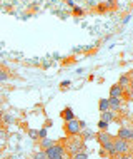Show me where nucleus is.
<instances>
[{
    "mask_svg": "<svg viewBox=\"0 0 133 159\" xmlns=\"http://www.w3.org/2000/svg\"><path fill=\"white\" fill-rule=\"evenodd\" d=\"M65 132L70 137L78 136L80 134V122L75 121V119H70V121H65Z\"/></svg>",
    "mask_w": 133,
    "mask_h": 159,
    "instance_id": "39448f33",
    "label": "nucleus"
},
{
    "mask_svg": "<svg viewBox=\"0 0 133 159\" xmlns=\"http://www.w3.org/2000/svg\"><path fill=\"white\" fill-rule=\"evenodd\" d=\"M5 134H7V131L3 127H0V139H2V137H5Z\"/></svg>",
    "mask_w": 133,
    "mask_h": 159,
    "instance_id": "5701e85b",
    "label": "nucleus"
},
{
    "mask_svg": "<svg viewBox=\"0 0 133 159\" xmlns=\"http://www.w3.org/2000/svg\"><path fill=\"white\" fill-rule=\"evenodd\" d=\"M2 116H3V112H2V111H0V117H2Z\"/></svg>",
    "mask_w": 133,
    "mask_h": 159,
    "instance_id": "393cba45",
    "label": "nucleus"
},
{
    "mask_svg": "<svg viewBox=\"0 0 133 159\" xmlns=\"http://www.w3.org/2000/svg\"><path fill=\"white\" fill-rule=\"evenodd\" d=\"M106 126H108V124L103 122V121H100V122H98V127H100V129H106Z\"/></svg>",
    "mask_w": 133,
    "mask_h": 159,
    "instance_id": "4be33fe9",
    "label": "nucleus"
},
{
    "mask_svg": "<svg viewBox=\"0 0 133 159\" xmlns=\"http://www.w3.org/2000/svg\"><path fill=\"white\" fill-rule=\"evenodd\" d=\"M50 146H53V141L52 139H48V137H42V141H40V146L38 148L42 149V151H45V149H48Z\"/></svg>",
    "mask_w": 133,
    "mask_h": 159,
    "instance_id": "9d476101",
    "label": "nucleus"
},
{
    "mask_svg": "<svg viewBox=\"0 0 133 159\" xmlns=\"http://www.w3.org/2000/svg\"><path fill=\"white\" fill-rule=\"evenodd\" d=\"M90 137H92V132L87 131V132H85V139H90Z\"/></svg>",
    "mask_w": 133,
    "mask_h": 159,
    "instance_id": "b1692460",
    "label": "nucleus"
},
{
    "mask_svg": "<svg viewBox=\"0 0 133 159\" xmlns=\"http://www.w3.org/2000/svg\"><path fill=\"white\" fill-rule=\"evenodd\" d=\"M72 157H73V159H88V157H87V154H85L83 151H80V152H75Z\"/></svg>",
    "mask_w": 133,
    "mask_h": 159,
    "instance_id": "f3484780",
    "label": "nucleus"
},
{
    "mask_svg": "<svg viewBox=\"0 0 133 159\" xmlns=\"http://www.w3.org/2000/svg\"><path fill=\"white\" fill-rule=\"evenodd\" d=\"M38 137H47V129H42V131H38Z\"/></svg>",
    "mask_w": 133,
    "mask_h": 159,
    "instance_id": "412c9836",
    "label": "nucleus"
},
{
    "mask_svg": "<svg viewBox=\"0 0 133 159\" xmlns=\"http://www.w3.org/2000/svg\"><path fill=\"white\" fill-rule=\"evenodd\" d=\"M115 159H131V156H128V154H117Z\"/></svg>",
    "mask_w": 133,
    "mask_h": 159,
    "instance_id": "6ab92c4d",
    "label": "nucleus"
},
{
    "mask_svg": "<svg viewBox=\"0 0 133 159\" xmlns=\"http://www.w3.org/2000/svg\"><path fill=\"white\" fill-rule=\"evenodd\" d=\"M33 159H47V154H45V151H37L35 154H33Z\"/></svg>",
    "mask_w": 133,
    "mask_h": 159,
    "instance_id": "dca6fc26",
    "label": "nucleus"
},
{
    "mask_svg": "<svg viewBox=\"0 0 133 159\" xmlns=\"http://www.w3.org/2000/svg\"><path fill=\"white\" fill-rule=\"evenodd\" d=\"M108 107H110V111H120L122 109V97H110Z\"/></svg>",
    "mask_w": 133,
    "mask_h": 159,
    "instance_id": "0eeeda50",
    "label": "nucleus"
},
{
    "mask_svg": "<svg viewBox=\"0 0 133 159\" xmlns=\"http://www.w3.org/2000/svg\"><path fill=\"white\" fill-rule=\"evenodd\" d=\"M123 96V87L118 84H113L110 87V97H122Z\"/></svg>",
    "mask_w": 133,
    "mask_h": 159,
    "instance_id": "6e6552de",
    "label": "nucleus"
},
{
    "mask_svg": "<svg viewBox=\"0 0 133 159\" xmlns=\"http://www.w3.org/2000/svg\"><path fill=\"white\" fill-rule=\"evenodd\" d=\"M85 149V143H83V139H80V137H77L73 136L70 141H68V152L73 156L75 152H80V151H83Z\"/></svg>",
    "mask_w": 133,
    "mask_h": 159,
    "instance_id": "20e7f679",
    "label": "nucleus"
},
{
    "mask_svg": "<svg viewBox=\"0 0 133 159\" xmlns=\"http://www.w3.org/2000/svg\"><path fill=\"white\" fill-rule=\"evenodd\" d=\"M47 159H48V157H47Z\"/></svg>",
    "mask_w": 133,
    "mask_h": 159,
    "instance_id": "a878e982",
    "label": "nucleus"
},
{
    "mask_svg": "<svg viewBox=\"0 0 133 159\" xmlns=\"http://www.w3.org/2000/svg\"><path fill=\"white\" fill-rule=\"evenodd\" d=\"M10 79V74H8V70H5L3 67H0V82H5V80Z\"/></svg>",
    "mask_w": 133,
    "mask_h": 159,
    "instance_id": "ddd939ff",
    "label": "nucleus"
},
{
    "mask_svg": "<svg viewBox=\"0 0 133 159\" xmlns=\"http://www.w3.org/2000/svg\"><path fill=\"white\" fill-rule=\"evenodd\" d=\"M2 119H3V122H7V124H14L15 116H12V114H3V116H2Z\"/></svg>",
    "mask_w": 133,
    "mask_h": 159,
    "instance_id": "2eb2a0df",
    "label": "nucleus"
},
{
    "mask_svg": "<svg viewBox=\"0 0 133 159\" xmlns=\"http://www.w3.org/2000/svg\"><path fill=\"white\" fill-rule=\"evenodd\" d=\"M73 12H75V15H81V14H83V10H81L80 7H75V8H73Z\"/></svg>",
    "mask_w": 133,
    "mask_h": 159,
    "instance_id": "aec40b11",
    "label": "nucleus"
},
{
    "mask_svg": "<svg viewBox=\"0 0 133 159\" xmlns=\"http://www.w3.org/2000/svg\"><path fill=\"white\" fill-rule=\"evenodd\" d=\"M62 117L65 119V121H70V119H73V112H72L70 107H67V109L62 112Z\"/></svg>",
    "mask_w": 133,
    "mask_h": 159,
    "instance_id": "4468645a",
    "label": "nucleus"
},
{
    "mask_svg": "<svg viewBox=\"0 0 133 159\" xmlns=\"http://www.w3.org/2000/svg\"><path fill=\"white\" fill-rule=\"evenodd\" d=\"M45 154L48 159H63V156H65V146L60 144V143L58 144L53 143V146L45 149Z\"/></svg>",
    "mask_w": 133,
    "mask_h": 159,
    "instance_id": "f03ea898",
    "label": "nucleus"
},
{
    "mask_svg": "<svg viewBox=\"0 0 133 159\" xmlns=\"http://www.w3.org/2000/svg\"><path fill=\"white\" fill-rule=\"evenodd\" d=\"M118 85H122V87L123 89H125L127 87V85L128 84H130V74H123L122 77H120V80H118V82H117Z\"/></svg>",
    "mask_w": 133,
    "mask_h": 159,
    "instance_id": "9b49d317",
    "label": "nucleus"
},
{
    "mask_svg": "<svg viewBox=\"0 0 133 159\" xmlns=\"http://www.w3.org/2000/svg\"><path fill=\"white\" fill-rule=\"evenodd\" d=\"M130 151V141L120 139V137H113V152L117 154H128Z\"/></svg>",
    "mask_w": 133,
    "mask_h": 159,
    "instance_id": "7ed1b4c3",
    "label": "nucleus"
},
{
    "mask_svg": "<svg viewBox=\"0 0 133 159\" xmlns=\"http://www.w3.org/2000/svg\"><path fill=\"white\" fill-rule=\"evenodd\" d=\"M97 141L102 144V148L106 149L111 156H115V152H113V136L108 134L106 131H102V132H98L97 134Z\"/></svg>",
    "mask_w": 133,
    "mask_h": 159,
    "instance_id": "f257e3e1",
    "label": "nucleus"
},
{
    "mask_svg": "<svg viewBox=\"0 0 133 159\" xmlns=\"http://www.w3.org/2000/svg\"><path fill=\"white\" fill-rule=\"evenodd\" d=\"M98 109H100L102 112L110 111V107H108V99H100V102H98Z\"/></svg>",
    "mask_w": 133,
    "mask_h": 159,
    "instance_id": "f8f14e48",
    "label": "nucleus"
},
{
    "mask_svg": "<svg viewBox=\"0 0 133 159\" xmlns=\"http://www.w3.org/2000/svg\"><path fill=\"white\" fill-rule=\"evenodd\" d=\"M117 137H120V139H125V141H131L133 139V129H130V127H120Z\"/></svg>",
    "mask_w": 133,
    "mask_h": 159,
    "instance_id": "423d86ee",
    "label": "nucleus"
},
{
    "mask_svg": "<svg viewBox=\"0 0 133 159\" xmlns=\"http://www.w3.org/2000/svg\"><path fill=\"white\" fill-rule=\"evenodd\" d=\"M28 136L32 137V139H38V131H35V129H30V131H28Z\"/></svg>",
    "mask_w": 133,
    "mask_h": 159,
    "instance_id": "a211bd4d",
    "label": "nucleus"
},
{
    "mask_svg": "<svg viewBox=\"0 0 133 159\" xmlns=\"http://www.w3.org/2000/svg\"><path fill=\"white\" fill-rule=\"evenodd\" d=\"M113 119H115V114L111 112V111H105V112H102V119H100V121H103V122L108 124V122L113 121Z\"/></svg>",
    "mask_w": 133,
    "mask_h": 159,
    "instance_id": "1a4fd4ad",
    "label": "nucleus"
}]
</instances>
